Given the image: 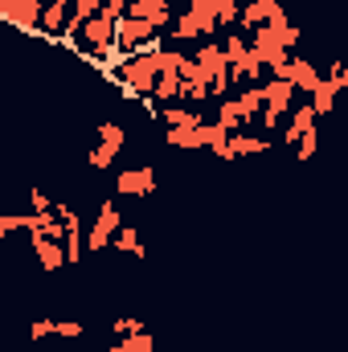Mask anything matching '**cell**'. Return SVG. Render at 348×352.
<instances>
[{
	"label": "cell",
	"instance_id": "9",
	"mask_svg": "<svg viewBox=\"0 0 348 352\" xmlns=\"http://www.w3.org/2000/svg\"><path fill=\"white\" fill-rule=\"evenodd\" d=\"M115 184H119V197H148V192H156V173L152 168H127V173L115 176Z\"/></svg>",
	"mask_w": 348,
	"mask_h": 352
},
{
	"label": "cell",
	"instance_id": "14",
	"mask_svg": "<svg viewBox=\"0 0 348 352\" xmlns=\"http://www.w3.org/2000/svg\"><path fill=\"white\" fill-rule=\"evenodd\" d=\"M111 246L115 250H123V254H135V258H144L148 250H144V242H140V234L131 230V226H119L115 230V238H111Z\"/></svg>",
	"mask_w": 348,
	"mask_h": 352
},
{
	"label": "cell",
	"instance_id": "19",
	"mask_svg": "<svg viewBox=\"0 0 348 352\" xmlns=\"http://www.w3.org/2000/svg\"><path fill=\"white\" fill-rule=\"evenodd\" d=\"M262 111V82L259 87H246L238 94V115H242V123H250V115H259Z\"/></svg>",
	"mask_w": 348,
	"mask_h": 352
},
{
	"label": "cell",
	"instance_id": "29",
	"mask_svg": "<svg viewBox=\"0 0 348 352\" xmlns=\"http://www.w3.org/2000/svg\"><path fill=\"white\" fill-rule=\"evenodd\" d=\"M316 144H320V140H316V127H307V131L299 135V160H312V156H316Z\"/></svg>",
	"mask_w": 348,
	"mask_h": 352
},
{
	"label": "cell",
	"instance_id": "12",
	"mask_svg": "<svg viewBox=\"0 0 348 352\" xmlns=\"http://www.w3.org/2000/svg\"><path fill=\"white\" fill-rule=\"evenodd\" d=\"M168 144L173 148H205V123L201 127H168Z\"/></svg>",
	"mask_w": 348,
	"mask_h": 352
},
{
	"label": "cell",
	"instance_id": "16",
	"mask_svg": "<svg viewBox=\"0 0 348 352\" xmlns=\"http://www.w3.org/2000/svg\"><path fill=\"white\" fill-rule=\"evenodd\" d=\"M176 90H180V78H176V70H160V78H156V87H152V102H173Z\"/></svg>",
	"mask_w": 348,
	"mask_h": 352
},
{
	"label": "cell",
	"instance_id": "35",
	"mask_svg": "<svg viewBox=\"0 0 348 352\" xmlns=\"http://www.w3.org/2000/svg\"><path fill=\"white\" fill-rule=\"evenodd\" d=\"M144 4H176V0H144Z\"/></svg>",
	"mask_w": 348,
	"mask_h": 352
},
{
	"label": "cell",
	"instance_id": "25",
	"mask_svg": "<svg viewBox=\"0 0 348 352\" xmlns=\"http://www.w3.org/2000/svg\"><path fill=\"white\" fill-rule=\"evenodd\" d=\"M115 156H119V152H111V148H102V144H98V148H90V152H87V164L102 173V168H111V164H115Z\"/></svg>",
	"mask_w": 348,
	"mask_h": 352
},
{
	"label": "cell",
	"instance_id": "10",
	"mask_svg": "<svg viewBox=\"0 0 348 352\" xmlns=\"http://www.w3.org/2000/svg\"><path fill=\"white\" fill-rule=\"evenodd\" d=\"M279 78H283V82H291L295 90H307V94H312L316 82H320V74H316V66H312L307 58H291V62L283 66V74H279Z\"/></svg>",
	"mask_w": 348,
	"mask_h": 352
},
{
	"label": "cell",
	"instance_id": "15",
	"mask_svg": "<svg viewBox=\"0 0 348 352\" xmlns=\"http://www.w3.org/2000/svg\"><path fill=\"white\" fill-rule=\"evenodd\" d=\"M217 127H221V131H230V135L242 127V115H238V98H230V94H226V98L217 102Z\"/></svg>",
	"mask_w": 348,
	"mask_h": 352
},
{
	"label": "cell",
	"instance_id": "24",
	"mask_svg": "<svg viewBox=\"0 0 348 352\" xmlns=\"http://www.w3.org/2000/svg\"><path fill=\"white\" fill-rule=\"evenodd\" d=\"M164 123H168V127H201L205 119H201L197 111H164Z\"/></svg>",
	"mask_w": 348,
	"mask_h": 352
},
{
	"label": "cell",
	"instance_id": "32",
	"mask_svg": "<svg viewBox=\"0 0 348 352\" xmlns=\"http://www.w3.org/2000/svg\"><path fill=\"white\" fill-rule=\"evenodd\" d=\"M279 45H283V50H291V45H299V29H295V25H287V29H279Z\"/></svg>",
	"mask_w": 348,
	"mask_h": 352
},
{
	"label": "cell",
	"instance_id": "34",
	"mask_svg": "<svg viewBox=\"0 0 348 352\" xmlns=\"http://www.w3.org/2000/svg\"><path fill=\"white\" fill-rule=\"evenodd\" d=\"M123 8H127V0H102V8H98V12L115 21V16H123Z\"/></svg>",
	"mask_w": 348,
	"mask_h": 352
},
{
	"label": "cell",
	"instance_id": "13",
	"mask_svg": "<svg viewBox=\"0 0 348 352\" xmlns=\"http://www.w3.org/2000/svg\"><path fill=\"white\" fill-rule=\"evenodd\" d=\"M307 127H316V111H312V107H299V111L291 115L287 131H283V144H299V135H303Z\"/></svg>",
	"mask_w": 348,
	"mask_h": 352
},
{
	"label": "cell",
	"instance_id": "23",
	"mask_svg": "<svg viewBox=\"0 0 348 352\" xmlns=\"http://www.w3.org/2000/svg\"><path fill=\"white\" fill-rule=\"evenodd\" d=\"M98 140H102V148H111V152H119L123 148V127L119 123H98Z\"/></svg>",
	"mask_w": 348,
	"mask_h": 352
},
{
	"label": "cell",
	"instance_id": "18",
	"mask_svg": "<svg viewBox=\"0 0 348 352\" xmlns=\"http://www.w3.org/2000/svg\"><path fill=\"white\" fill-rule=\"evenodd\" d=\"M188 12L201 21V37H213V33H217V21H213V0H188Z\"/></svg>",
	"mask_w": 348,
	"mask_h": 352
},
{
	"label": "cell",
	"instance_id": "31",
	"mask_svg": "<svg viewBox=\"0 0 348 352\" xmlns=\"http://www.w3.org/2000/svg\"><path fill=\"white\" fill-rule=\"evenodd\" d=\"M29 336H33V340H45V336H54V320H33Z\"/></svg>",
	"mask_w": 348,
	"mask_h": 352
},
{
	"label": "cell",
	"instance_id": "26",
	"mask_svg": "<svg viewBox=\"0 0 348 352\" xmlns=\"http://www.w3.org/2000/svg\"><path fill=\"white\" fill-rule=\"evenodd\" d=\"M111 332H115V336H135V332H144V320H135V316H119V320L111 324Z\"/></svg>",
	"mask_w": 348,
	"mask_h": 352
},
{
	"label": "cell",
	"instance_id": "27",
	"mask_svg": "<svg viewBox=\"0 0 348 352\" xmlns=\"http://www.w3.org/2000/svg\"><path fill=\"white\" fill-rule=\"evenodd\" d=\"M176 98H188V102H205V98H209V87H205V82H180Z\"/></svg>",
	"mask_w": 348,
	"mask_h": 352
},
{
	"label": "cell",
	"instance_id": "20",
	"mask_svg": "<svg viewBox=\"0 0 348 352\" xmlns=\"http://www.w3.org/2000/svg\"><path fill=\"white\" fill-rule=\"evenodd\" d=\"M173 33L180 37V41H193V37H201V21L184 8V12H176L173 16Z\"/></svg>",
	"mask_w": 348,
	"mask_h": 352
},
{
	"label": "cell",
	"instance_id": "30",
	"mask_svg": "<svg viewBox=\"0 0 348 352\" xmlns=\"http://www.w3.org/2000/svg\"><path fill=\"white\" fill-rule=\"evenodd\" d=\"M29 205H33V213H54V205L41 188H29Z\"/></svg>",
	"mask_w": 348,
	"mask_h": 352
},
{
	"label": "cell",
	"instance_id": "8",
	"mask_svg": "<svg viewBox=\"0 0 348 352\" xmlns=\"http://www.w3.org/2000/svg\"><path fill=\"white\" fill-rule=\"evenodd\" d=\"M29 242H33V250H37V263L45 274H58L62 266H66V254H62V242H54V238H45V234H37V230H29Z\"/></svg>",
	"mask_w": 348,
	"mask_h": 352
},
{
	"label": "cell",
	"instance_id": "2",
	"mask_svg": "<svg viewBox=\"0 0 348 352\" xmlns=\"http://www.w3.org/2000/svg\"><path fill=\"white\" fill-rule=\"evenodd\" d=\"M291 94H295V87L283 82V78H266L262 82V123L266 127H279V115L291 111Z\"/></svg>",
	"mask_w": 348,
	"mask_h": 352
},
{
	"label": "cell",
	"instance_id": "7",
	"mask_svg": "<svg viewBox=\"0 0 348 352\" xmlns=\"http://www.w3.org/2000/svg\"><path fill=\"white\" fill-rule=\"evenodd\" d=\"M78 33H83V41H87L90 50L102 58V50H107V45H111V37H115V21H111V16H102V12H94L90 21H83V29H78Z\"/></svg>",
	"mask_w": 348,
	"mask_h": 352
},
{
	"label": "cell",
	"instance_id": "22",
	"mask_svg": "<svg viewBox=\"0 0 348 352\" xmlns=\"http://www.w3.org/2000/svg\"><path fill=\"white\" fill-rule=\"evenodd\" d=\"M107 352H152V336H148V328H144V332H135V336H123L115 349H107Z\"/></svg>",
	"mask_w": 348,
	"mask_h": 352
},
{
	"label": "cell",
	"instance_id": "28",
	"mask_svg": "<svg viewBox=\"0 0 348 352\" xmlns=\"http://www.w3.org/2000/svg\"><path fill=\"white\" fill-rule=\"evenodd\" d=\"M54 336H62V340H78V336H83V324H78V320H54Z\"/></svg>",
	"mask_w": 348,
	"mask_h": 352
},
{
	"label": "cell",
	"instance_id": "21",
	"mask_svg": "<svg viewBox=\"0 0 348 352\" xmlns=\"http://www.w3.org/2000/svg\"><path fill=\"white\" fill-rule=\"evenodd\" d=\"M238 4H242V0H213V21H217V29L238 25Z\"/></svg>",
	"mask_w": 348,
	"mask_h": 352
},
{
	"label": "cell",
	"instance_id": "5",
	"mask_svg": "<svg viewBox=\"0 0 348 352\" xmlns=\"http://www.w3.org/2000/svg\"><path fill=\"white\" fill-rule=\"evenodd\" d=\"M115 230H119V209L111 201H102L98 217H94V226H90V234H87V250H107L111 238H115Z\"/></svg>",
	"mask_w": 348,
	"mask_h": 352
},
{
	"label": "cell",
	"instance_id": "36",
	"mask_svg": "<svg viewBox=\"0 0 348 352\" xmlns=\"http://www.w3.org/2000/svg\"><path fill=\"white\" fill-rule=\"evenodd\" d=\"M98 352H107V349H98Z\"/></svg>",
	"mask_w": 348,
	"mask_h": 352
},
{
	"label": "cell",
	"instance_id": "17",
	"mask_svg": "<svg viewBox=\"0 0 348 352\" xmlns=\"http://www.w3.org/2000/svg\"><path fill=\"white\" fill-rule=\"evenodd\" d=\"M226 144H230V156H234V160H238V156H254V152H266V148H270L266 140H254V135H238V131H234Z\"/></svg>",
	"mask_w": 348,
	"mask_h": 352
},
{
	"label": "cell",
	"instance_id": "3",
	"mask_svg": "<svg viewBox=\"0 0 348 352\" xmlns=\"http://www.w3.org/2000/svg\"><path fill=\"white\" fill-rule=\"evenodd\" d=\"M148 37H156V29H152V21H140V16H115V45L123 50V54H135Z\"/></svg>",
	"mask_w": 348,
	"mask_h": 352
},
{
	"label": "cell",
	"instance_id": "6",
	"mask_svg": "<svg viewBox=\"0 0 348 352\" xmlns=\"http://www.w3.org/2000/svg\"><path fill=\"white\" fill-rule=\"evenodd\" d=\"M345 87H348V70H345V66H336V70H332V78H320V82H316V90H312V111H316V119L332 111L336 94H340Z\"/></svg>",
	"mask_w": 348,
	"mask_h": 352
},
{
	"label": "cell",
	"instance_id": "1",
	"mask_svg": "<svg viewBox=\"0 0 348 352\" xmlns=\"http://www.w3.org/2000/svg\"><path fill=\"white\" fill-rule=\"evenodd\" d=\"M115 74H119L115 82L123 87L127 98H148L152 87H156V78H160V50L156 54H131Z\"/></svg>",
	"mask_w": 348,
	"mask_h": 352
},
{
	"label": "cell",
	"instance_id": "33",
	"mask_svg": "<svg viewBox=\"0 0 348 352\" xmlns=\"http://www.w3.org/2000/svg\"><path fill=\"white\" fill-rule=\"evenodd\" d=\"M12 230H21V213H4L0 217V238H8Z\"/></svg>",
	"mask_w": 348,
	"mask_h": 352
},
{
	"label": "cell",
	"instance_id": "4",
	"mask_svg": "<svg viewBox=\"0 0 348 352\" xmlns=\"http://www.w3.org/2000/svg\"><path fill=\"white\" fill-rule=\"evenodd\" d=\"M41 8H45V0H0V21L17 25L21 33H37Z\"/></svg>",
	"mask_w": 348,
	"mask_h": 352
},
{
	"label": "cell",
	"instance_id": "11",
	"mask_svg": "<svg viewBox=\"0 0 348 352\" xmlns=\"http://www.w3.org/2000/svg\"><path fill=\"white\" fill-rule=\"evenodd\" d=\"M279 0H246V4H238V29H254V25H266V16H270V8H274Z\"/></svg>",
	"mask_w": 348,
	"mask_h": 352
}]
</instances>
